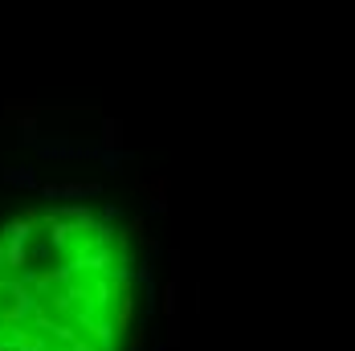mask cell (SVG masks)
<instances>
[{
	"mask_svg": "<svg viewBox=\"0 0 355 351\" xmlns=\"http://www.w3.org/2000/svg\"><path fill=\"white\" fill-rule=\"evenodd\" d=\"M127 233L86 205L25 209L0 229V351H127Z\"/></svg>",
	"mask_w": 355,
	"mask_h": 351,
	"instance_id": "6da1fadb",
	"label": "cell"
}]
</instances>
